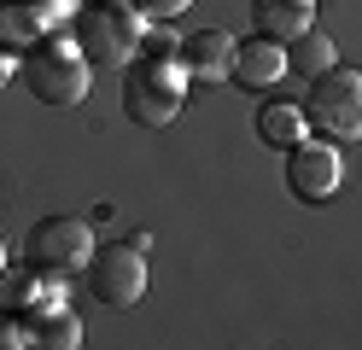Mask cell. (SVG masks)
Masks as SVG:
<instances>
[{
  "label": "cell",
  "mask_w": 362,
  "mask_h": 350,
  "mask_svg": "<svg viewBox=\"0 0 362 350\" xmlns=\"http://www.w3.org/2000/svg\"><path fill=\"white\" fill-rule=\"evenodd\" d=\"M100 6H123V0H100Z\"/></svg>",
  "instance_id": "cell-20"
},
{
  "label": "cell",
  "mask_w": 362,
  "mask_h": 350,
  "mask_svg": "<svg viewBox=\"0 0 362 350\" xmlns=\"http://www.w3.org/2000/svg\"><path fill=\"white\" fill-rule=\"evenodd\" d=\"M281 76H286V47H281V41L257 35V41H240V47H234V82H240L245 93H269Z\"/></svg>",
  "instance_id": "cell-8"
},
{
  "label": "cell",
  "mask_w": 362,
  "mask_h": 350,
  "mask_svg": "<svg viewBox=\"0 0 362 350\" xmlns=\"http://www.w3.org/2000/svg\"><path fill=\"white\" fill-rule=\"evenodd\" d=\"M0 274H6V245H0Z\"/></svg>",
  "instance_id": "cell-19"
},
{
  "label": "cell",
  "mask_w": 362,
  "mask_h": 350,
  "mask_svg": "<svg viewBox=\"0 0 362 350\" xmlns=\"http://www.w3.org/2000/svg\"><path fill=\"white\" fill-rule=\"evenodd\" d=\"M24 82L35 88V100H47V105H82L88 88H94V76H88V53L76 41H64V35H47V41L30 47Z\"/></svg>",
  "instance_id": "cell-2"
},
{
  "label": "cell",
  "mask_w": 362,
  "mask_h": 350,
  "mask_svg": "<svg viewBox=\"0 0 362 350\" xmlns=\"http://www.w3.org/2000/svg\"><path fill=\"white\" fill-rule=\"evenodd\" d=\"M35 30H41V18L30 6L0 0V47H35Z\"/></svg>",
  "instance_id": "cell-15"
},
{
  "label": "cell",
  "mask_w": 362,
  "mask_h": 350,
  "mask_svg": "<svg viewBox=\"0 0 362 350\" xmlns=\"http://www.w3.org/2000/svg\"><path fill=\"white\" fill-rule=\"evenodd\" d=\"M310 12L315 0H252V23L269 41H292L298 30H310Z\"/></svg>",
  "instance_id": "cell-10"
},
{
  "label": "cell",
  "mask_w": 362,
  "mask_h": 350,
  "mask_svg": "<svg viewBox=\"0 0 362 350\" xmlns=\"http://www.w3.org/2000/svg\"><path fill=\"white\" fill-rule=\"evenodd\" d=\"M234 35L228 30H199L187 47H181V70L187 76H199V82H228L234 76Z\"/></svg>",
  "instance_id": "cell-9"
},
{
  "label": "cell",
  "mask_w": 362,
  "mask_h": 350,
  "mask_svg": "<svg viewBox=\"0 0 362 350\" xmlns=\"http://www.w3.org/2000/svg\"><path fill=\"white\" fill-rule=\"evenodd\" d=\"M187 6H193V0H141V12H146V18H181Z\"/></svg>",
  "instance_id": "cell-17"
},
{
  "label": "cell",
  "mask_w": 362,
  "mask_h": 350,
  "mask_svg": "<svg viewBox=\"0 0 362 350\" xmlns=\"http://www.w3.org/2000/svg\"><path fill=\"white\" fill-rule=\"evenodd\" d=\"M181 100H187V70L170 64V59H141L129 70L123 82V105L134 123H170V117H181Z\"/></svg>",
  "instance_id": "cell-3"
},
{
  "label": "cell",
  "mask_w": 362,
  "mask_h": 350,
  "mask_svg": "<svg viewBox=\"0 0 362 350\" xmlns=\"http://www.w3.org/2000/svg\"><path fill=\"white\" fill-rule=\"evenodd\" d=\"M257 134L269 146H292V140H304V111L298 105H263L257 111Z\"/></svg>",
  "instance_id": "cell-13"
},
{
  "label": "cell",
  "mask_w": 362,
  "mask_h": 350,
  "mask_svg": "<svg viewBox=\"0 0 362 350\" xmlns=\"http://www.w3.org/2000/svg\"><path fill=\"white\" fill-rule=\"evenodd\" d=\"M30 327H35V344H47V350H71L76 339H82V327H76V315H64V310H35L30 315Z\"/></svg>",
  "instance_id": "cell-14"
},
{
  "label": "cell",
  "mask_w": 362,
  "mask_h": 350,
  "mask_svg": "<svg viewBox=\"0 0 362 350\" xmlns=\"http://www.w3.org/2000/svg\"><path fill=\"white\" fill-rule=\"evenodd\" d=\"M41 274H47V269H41ZM41 274L35 269H6V274H0V310H12V315L18 310H30V315L47 310V303H53L47 292H59V280H41Z\"/></svg>",
  "instance_id": "cell-11"
},
{
  "label": "cell",
  "mask_w": 362,
  "mask_h": 350,
  "mask_svg": "<svg viewBox=\"0 0 362 350\" xmlns=\"http://www.w3.org/2000/svg\"><path fill=\"white\" fill-rule=\"evenodd\" d=\"M30 339H35V327H24V321H12V315L0 321V350H18V344H30Z\"/></svg>",
  "instance_id": "cell-16"
},
{
  "label": "cell",
  "mask_w": 362,
  "mask_h": 350,
  "mask_svg": "<svg viewBox=\"0 0 362 350\" xmlns=\"http://www.w3.org/2000/svg\"><path fill=\"white\" fill-rule=\"evenodd\" d=\"M94 257V228L82 216H47L30 228V263L47 269V274H64V269H82Z\"/></svg>",
  "instance_id": "cell-5"
},
{
  "label": "cell",
  "mask_w": 362,
  "mask_h": 350,
  "mask_svg": "<svg viewBox=\"0 0 362 350\" xmlns=\"http://www.w3.org/2000/svg\"><path fill=\"white\" fill-rule=\"evenodd\" d=\"M76 47L94 64H129L134 53H141V30H134L129 12L100 6V12H82L76 18Z\"/></svg>",
  "instance_id": "cell-7"
},
{
  "label": "cell",
  "mask_w": 362,
  "mask_h": 350,
  "mask_svg": "<svg viewBox=\"0 0 362 350\" xmlns=\"http://www.w3.org/2000/svg\"><path fill=\"white\" fill-rule=\"evenodd\" d=\"M88 280H94V298L111 303V310H129V303L146 298V257L141 245H105L94 251V263H88Z\"/></svg>",
  "instance_id": "cell-4"
},
{
  "label": "cell",
  "mask_w": 362,
  "mask_h": 350,
  "mask_svg": "<svg viewBox=\"0 0 362 350\" xmlns=\"http://www.w3.org/2000/svg\"><path fill=\"white\" fill-rule=\"evenodd\" d=\"M298 111L322 140H362V76L356 70H339V64L315 70Z\"/></svg>",
  "instance_id": "cell-1"
},
{
  "label": "cell",
  "mask_w": 362,
  "mask_h": 350,
  "mask_svg": "<svg viewBox=\"0 0 362 350\" xmlns=\"http://www.w3.org/2000/svg\"><path fill=\"white\" fill-rule=\"evenodd\" d=\"M339 181H345V163H339L333 140H292L286 146V187H292V199L322 204V199L339 193Z\"/></svg>",
  "instance_id": "cell-6"
},
{
  "label": "cell",
  "mask_w": 362,
  "mask_h": 350,
  "mask_svg": "<svg viewBox=\"0 0 362 350\" xmlns=\"http://www.w3.org/2000/svg\"><path fill=\"white\" fill-rule=\"evenodd\" d=\"M333 64V41L322 30H298L286 47V70H304V76H315V70H327Z\"/></svg>",
  "instance_id": "cell-12"
},
{
  "label": "cell",
  "mask_w": 362,
  "mask_h": 350,
  "mask_svg": "<svg viewBox=\"0 0 362 350\" xmlns=\"http://www.w3.org/2000/svg\"><path fill=\"white\" fill-rule=\"evenodd\" d=\"M6 82H12V53L0 47V88H6Z\"/></svg>",
  "instance_id": "cell-18"
}]
</instances>
